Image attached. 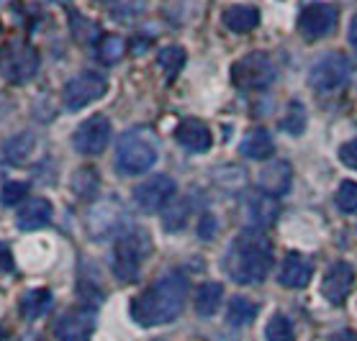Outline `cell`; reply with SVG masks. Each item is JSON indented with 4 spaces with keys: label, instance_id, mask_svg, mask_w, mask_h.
I'll use <instances>...</instances> for the list:
<instances>
[{
    "label": "cell",
    "instance_id": "cell-20",
    "mask_svg": "<svg viewBox=\"0 0 357 341\" xmlns=\"http://www.w3.org/2000/svg\"><path fill=\"white\" fill-rule=\"evenodd\" d=\"M52 303H54V295H52V290H47V287H36V290H29L21 298V316L26 318V321H36V318L47 316L49 308H52Z\"/></svg>",
    "mask_w": 357,
    "mask_h": 341
},
{
    "label": "cell",
    "instance_id": "cell-36",
    "mask_svg": "<svg viewBox=\"0 0 357 341\" xmlns=\"http://www.w3.org/2000/svg\"><path fill=\"white\" fill-rule=\"evenodd\" d=\"M340 162L349 170H357V138L347 141V144L340 149Z\"/></svg>",
    "mask_w": 357,
    "mask_h": 341
},
{
    "label": "cell",
    "instance_id": "cell-16",
    "mask_svg": "<svg viewBox=\"0 0 357 341\" xmlns=\"http://www.w3.org/2000/svg\"><path fill=\"white\" fill-rule=\"evenodd\" d=\"M311 277H314V262L309 257L291 252L283 260V267H280V285L283 287L301 290V287H306L311 283Z\"/></svg>",
    "mask_w": 357,
    "mask_h": 341
},
{
    "label": "cell",
    "instance_id": "cell-32",
    "mask_svg": "<svg viewBox=\"0 0 357 341\" xmlns=\"http://www.w3.org/2000/svg\"><path fill=\"white\" fill-rule=\"evenodd\" d=\"M283 129L288 131V134H293V136L303 134V129H306V111H303V106H301L298 100H293L291 108H288V116H285V121H283Z\"/></svg>",
    "mask_w": 357,
    "mask_h": 341
},
{
    "label": "cell",
    "instance_id": "cell-23",
    "mask_svg": "<svg viewBox=\"0 0 357 341\" xmlns=\"http://www.w3.org/2000/svg\"><path fill=\"white\" fill-rule=\"evenodd\" d=\"M224 303V287L219 283H206L198 287V295H195V310L198 316H213L216 310L221 308Z\"/></svg>",
    "mask_w": 357,
    "mask_h": 341
},
{
    "label": "cell",
    "instance_id": "cell-1",
    "mask_svg": "<svg viewBox=\"0 0 357 341\" xmlns=\"http://www.w3.org/2000/svg\"><path fill=\"white\" fill-rule=\"evenodd\" d=\"M188 295V277L180 269H170L131 303V318L139 326L170 324L183 313Z\"/></svg>",
    "mask_w": 357,
    "mask_h": 341
},
{
    "label": "cell",
    "instance_id": "cell-14",
    "mask_svg": "<svg viewBox=\"0 0 357 341\" xmlns=\"http://www.w3.org/2000/svg\"><path fill=\"white\" fill-rule=\"evenodd\" d=\"M96 328V316L93 310L88 308H75L67 310L65 316L59 318L57 326H54V333H57L59 341H85Z\"/></svg>",
    "mask_w": 357,
    "mask_h": 341
},
{
    "label": "cell",
    "instance_id": "cell-21",
    "mask_svg": "<svg viewBox=\"0 0 357 341\" xmlns=\"http://www.w3.org/2000/svg\"><path fill=\"white\" fill-rule=\"evenodd\" d=\"M239 152H242L247 159H268V157L273 154V136L268 134V129H252L250 134L242 138Z\"/></svg>",
    "mask_w": 357,
    "mask_h": 341
},
{
    "label": "cell",
    "instance_id": "cell-11",
    "mask_svg": "<svg viewBox=\"0 0 357 341\" xmlns=\"http://www.w3.org/2000/svg\"><path fill=\"white\" fill-rule=\"evenodd\" d=\"M111 141V121L106 116H90L88 121H82L77 131L73 134V146L77 154L96 157Z\"/></svg>",
    "mask_w": 357,
    "mask_h": 341
},
{
    "label": "cell",
    "instance_id": "cell-12",
    "mask_svg": "<svg viewBox=\"0 0 357 341\" xmlns=\"http://www.w3.org/2000/svg\"><path fill=\"white\" fill-rule=\"evenodd\" d=\"M172 195H175V180L167 177V175H155L134 190V200L144 213H157L167 208Z\"/></svg>",
    "mask_w": 357,
    "mask_h": 341
},
{
    "label": "cell",
    "instance_id": "cell-35",
    "mask_svg": "<svg viewBox=\"0 0 357 341\" xmlns=\"http://www.w3.org/2000/svg\"><path fill=\"white\" fill-rule=\"evenodd\" d=\"M144 10V0H119L111 13L116 18H131V16H139Z\"/></svg>",
    "mask_w": 357,
    "mask_h": 341
},
{
    "label": "cell",
    "instance_id": "cell-9",
    "mask_svg": "<svg viewBox=\"0 0 357 341\" xmlns=\"http://www.w3.org/2000/svg\"><path fill=\"white\" fill-rule=\"evenodd\" d=\"M39 70V54L29 44H8L0 51V74L13 85L29 82Z\"/></svg>",
    "mask_w": 357,
    "mask_h": 341
},
{
    "label": "cell",
    "instance_id": "cell-37",
    "mask_svg": "<svg viewBox=\"0 0 357 341\" xmlns=\"http://www.w3.org/2000/svg\"><path fill=\"white\" fill-rule=\"evenodd\" d=\"M213 234H216V221L213 216H206L201 221V239H213Z\"/></svg>",
    "mask_w": 357,
    "mask_h": 341
},
{
    "label": "cell",
    "instance_id": "cell-39",
    "mask_svg": "<svg viewBox=\"0 0 357 341\" xmlns=\"http://www.w3.org/2000/svg\"><path fill=\"white\" fill-rule=\"evenodd\" d=\"M0 267H10V257H8V249L0 244Z\"/></svg>",
    "mask_w": 357,
    "mask_h": 341
},
{
    "label": "cell",
    "instance_id": "cell-43",
    "mask_svg": "<svg viewBox=\"0 0 357 341\" xmlns=\"http://www.w3.org/2000/svg\"><path fill=\"white\" fill-rule=\"evenodd\" d=\"M0 31H3V24H0Z\"/></svg>",
    "mask_w": 357,
    "mask_h": 341
},
{
    "label": "cell",
    "instance_id": "cell-7",
    "mask_svg": "<svg viewBox=\"0 0 357 341\" xmlns=\"http://www.w3.org/2000/svg\"><path fill=\"white\" fill-rule=\"evenodd\" d=\"M231 80L242 90H260L273 85L275 80V65L265 51H252L247 57L236 59L231 67Z\"/></svg>",
    "mask_w": 357,
    "mask_h": 341
},
{
    "label": "cell",
    "instance_id": "cell-2",
    "mask_svg": "<svg viewBox=\"0 0 357 341\" xmlns=\"http://www.w3.org/2000/svg\"><path fill=\"white\" fill-rule=\"evenodd\" d=\"M273 267V244L262 231H244L227 252L224 269L239 285H257Z\"/></svg>",
    "mask_w": 357,
    "mask_h": 341
},
{
    "label": "cell",
    "instance_id": "cell-5",
    "mask_svg": "<svg viewBox=\"0 0 357 341\" xmlns=\"http://www.w3.org/2000/svg\"><path fill=\"white\" fill-rule=\"evenodd\" d=\"M152 252V244L146 239V234H139V231H129L123 236L119 246H116L114 254V272L121 283H134L139 277V269L146 262Z\"/></svg>",
    "mask_w": 357,
    "mask_h": 341
},
{
    "label": "cell",
    "instance_id": "cell-40",
    "mask_svg": "<svg viewBox=\"0 0 357 341\" xmlns=\"http://www.w3.org/2000/svg\"><path fill=\"white\" fill-rule=\"evenodd\" d=\"M332 341H357V339L352 336V333H342V336H334Z\"/></svg>",
    "mask_w": 357,
    "mask_h": 341
},
{
    "label": "cell",
    "instance_id": "cell-30",
    "mask_svg": "<svg viewBox=\"0 0 357 341\" xmlns=\"http://www.w3.org/2000/svg\"><path fill=\"white\" fill-rule=\"evenodd\" d=\"M73 190L80 198H90V195H96L98 190V175L93 167H82V170L75 172L73 177Z\"/></svg>",
    "mask_w": 357,
    "mask_h": 341
},
{
    "label": "cell",
    "instance_id": "cell-26",
    "mask_svg": "<svg viewBox=\"0 0 357 341\" xmlns=\"http://www.w3.org/2000/svg\"><path fill=\"white\" fill-rule=\"evenodd\" d=\"M257 303L250 301V298H242V295H236L229 301V308H227V316H229V324L234 326H250L255 318H257Z\"/></svg>",
    "mask_w": 357,
    "mask_h": 341
},
{
    "label": "cell",
    "instance_id": "cell-10",
    "mask_svg": "<svg viewBox=\"0 0 357 341\" xmlns=\"http://www.w3.org/2000/svg\"><path fill=\"white\" fill-rule=\"evenodd\" d=\"M337 21H340V10L334 8L332 3L317 0L298 13V31L306 41H317L329 36L337 29Z\"/></svg>",
    "mask_w": 357,
    "mask_h": 341
},
{
    "label": "cell",
    "instance_id": "cell-28",
    "mask_svg": "<svg viewBox=\"0 0 357 341\" xmlns=\"http://www.w3.org/2000/svg\"><path fill=\"white\" fill-rule=\"evenodd\" d=\"M265 339L268 341H293L296 339V328H293V321L283 313H275L270 318L268 326H265Z\"/></svg>",
    "mask_w": 357,
    "mask_h": 341
},
{
    "label": "cell",
    "instance_id": "cell-31",
    "mask_svg": "<svg viewBox=\"0 0 357 341\" xmlns=\"http://www.w3.org/2000/svg\"><path fill=\"white\" fill-rule=\"evenodd\" d=\"M337 208L342 213H355L357 211V182L355 180H344L337 190Z\"/></svg>",
    "mask_w": 357,
    "mask_h": 341
},
{
    "label": "cell",
    "instance_id": "cell-3",
    "mask_svg": "<svg viewBox=\"0 0 357 341\" xmlns=\"http://www.w3.org/2000/svg\"><path fill=\"white\" fill-rule=\"evenodd\" d=\"M160 157V144H157L155 134L144 126L129 129L119 138L116 146V170L121 175H144L146 170H152Z\"/></svg>",
    "mask_w": 357,
    "mask_h": 341
},
{
    "label": "cell",
    "instance_id": "cell-18",
    "mask_svg": "<svg viewBox=\"0 0 357 341\" xmlns=\"http://www.w3.org/2000/svg\"><path fill=\"white\" fill-rule=\"evenodd\" d=\"M52 216H54V211H52V203H49L47 198H31V200H26L18 208L16 226L21 231H36V228L49 226Z\"/></svg>",
    "mask_w": 357,
    "mask_h": 341
},
{
    "label": "cell",
    "instance_id": "cell-4",
    "mask_svg": "<svg viewBox=\"0 0 357 341\" xmlns=\"http://www.w3.org/2000/svg\"><path fill=\"white\" fill-rule=\"evenodd\" d=\"M85 226H88L90 239H96V241L123 239L131 228V216L119 198H103L88 211Z\"/></svg>",
    "mask_w": 357,
    "mask_h": 341
},
{
    "label": "cell",
    "instance_id": "cell-15",
    "mask_svg": "<svg viewBox=\"0 0 357 341\" xmlns=\"http://www.w3.org/2000/svg\"><path fill=\"white\" fill-rule=\"evenodd\" d=\"M175 138H178V144L185 152H193V154L208 152L213 144L211 129L203 121H198V118H185V121L180 123L178 129H175Z\"/></svg>",
    "mask_w": 357,
    "mask_h": 341
},
{
    "label": "cell",
    "instance_id": "cell-34",
    "mask_svg": "<svg viewBox=\"0 0 357 341\" xmlns=\"http://www.w3.org/2000/svg\"><path fill=\"white\" fill-rule=\"evenodd\" d=\"M26 193H29L26 182H8V185L3 187V193H0V200H3V205H16L24 200Z\"/></svg>",
    "mask_w": 357,
    "mask_h": 341
},
{
    "label": "cell",
    "instance_id": "cell-25",
    "mask_svg": "<svg viewBox=\"0 0 357 341\" xmlns=\"http://www.w3.org/2000/svg\"><path fill=\"white\" fill-rule=\"evenodd\" d=\"M33 146H36V138H33V134H18V136H13L10 141H6V146H3V157H6V162L10 164H24L29 157L33 154Z\"/></svg>",
    "mask_w": 357,
    "mask_h": 341
},
{
    "label": "cell",
    "instance_id": "cell-42",
    "mask_svg": "<svg viewBox=\"0 0 357 341\" xmlns=\"http://www.w3.org/2000/svg\"><path fill=\"white\" fill-rule=\"evenodd\" d=\"M0 341H6V328L0 326Z\"/></svg>",
    "mask_w": 357,
    "mask_h": 341
},
{
    "label": "cell",
    "instance_id": "cell-22",
    "mask_svg": "<svg viewBox=\"0 0 357 341\" xmlns=\"http://www.w3.org/2000/svg\"><path fill=\"white\" fill-rule=\"evenodd\" d=\"M278 219V203L275 198H270V195H255L250 200V221L255 223L257 228H268L273 226Z\"/></svg>",
    "mask_w": 357,
    "mask_h": 341
},
{
    "label": "cell",
    "instance_id": "cell-33",
    "mask_svg": "<svg viewBox=\"0 0 357 341\" xmlns=\"http://www.w3.org/2000/svg\"><path fill=\"white\" fill-rule=\"evenodd\" d=\"M73 31H75V39L82 41V44H93L100 36L98 26L93 21H88V18L77 16V13H73Z\"/></svg>",
    "mask_w": 357,
    "mask_h": 341
},
{
    "label": "cell",
    "instance_id": "cell-19",
    "mask_svg": "<svg viewBox=\"0 0 357 341\" xmlns=\"http://www.w3.org/2000/svg\"><path fill=\"white\" fill-rule=\"evenodd\" d=\"M260 24V10L250 3H239L224 10V26L234 33H250Z\"/></svg>",
    "mask_w": 357,
    "mask_h": 341
},
{
    "label": "cell",
    "instance_id": "cell-6",
    "mask_svg": "<svg viewBox=\"0 0 357 341\" xmlns=\"http://www.w3.org/2000/svg\"><path fill=\"white\" fill-rule=\"evenodd\" d=\"M349 72H352V67H349V59L344 54H340V51H326L311 67L309 82L317 93L329 95V93H337V90H342L347 85Z\"/></svg>",
    "mask_w": 357,
    "mask_h": 341
},
{
    "label": "cell",
    "instance_id": "cell-13",
    "mask_svg": "<svg viewBox=\"0 0 357 341\" xmlns=\"http://www.w3.org/2000/svg\"><path fill=\"white\" fill-rule=\"evenodd\" d=\"M355 287V267L347 262H334L332 267L326 269L324 283H321V292L332 306H342L347 301V295Z\"/></svg>",
    "mask_w": 357,
    "mask_h": 341
},
{
    "label": "cell",
    "instance_id": "cell-8",
    "mask_svg": "<svg viewBox=\"0 0 357 341\" xmlns=\"http://www.w3.org/2000/svg\"><path fill=\"white\" fill-rule=\"evenodd\" d=\"M108 93V80L98 72H82L75 74L73 80L67 82L65 90H62V103L70 113L80 111V108L96 103Z\"/></svg>",
    "mask_w": 357,
    "mask_h": 341
},
{
    "label": "cell",
    "instance_id": "cell-24",
    "mask_svg": "<svg viewBox=\"0 0 357 341\" xmlns=\"http://www.w3.org/2000/svg\"><path fill=\"white\" fill-rule=\"evenodd\" d=\"M185 62H188L185 49L178 47V44L162 47L160 49V54H157V65H160V70H162V74L167 77V80H175L180 70L185 67Z\"/></svg>",
    "mask_w": 357,
    "mask_h": 341
},
{
    "label": "cell",
    "instance_id": "cell-29",
    "mask_svg": "<svg viewBox=\"0 0 357 341\" xmlns=\"http://www.w3.org/2000/svg\"><path fill=\"white\" fill-rule=\"evenodd\" d=\"M123 51H126V44H123L121 36H103L98 44V57L106 65H116L123 57Z\"/></svg>",
    "mask_w": 357,
    "mask_h": 341
},
{
    "label": "cell",
    "instance_id": "cell-17",
    "mask_svg": "<svg viewBox=\"0 0 357 341\" xmlns=\"http://www.w3.org/2000/svg\"><path fill=\"white\" fill-rule=\"evenodd\" d=\"M291 180H293V170L291 164L285 162V159H273L268 167H262L260 170V190L270 198H275V195H283L288 193V187H291Z\"/></svg>",
    "mask_w": 357,
    "mask_h": 341
},
{
    "label": "cell",
    "instance_id": "cell-38",
    "mask_svg": "<svg viewBox=\"0 0 357 341\" xmlns=\"http://www.w3.org/2000/svg\"><path fill=\"white\" fill-rule=\"evenodd\" d=\"M347 41L352 47L357 49V16L352 18V24H349V31H347Z\"/></svg>",
    "mask_w": 357,
    "mask_h": 341
},
{
    "label": "cell",
    "instance_id": "cell-41",
    "mask_svg": "<svg viewBox=\"0 0 357 341\" xmlns=\"http://www.w3.org/2000/svg\"><path fill=\"white\" fill-rule=\"evenodd\" d=\"M98 3H103V6H108V8H114L119 0H98Z\"/></svg>",
    "mask_w": 357,
    "mask_h": 341
},
{
    "label": "cell",
    "instance_id": "cell-27",
    "mask_svg": "<svg viewBox=\"0 0 357 341\" xmlns=\"http://www.w3.org/2000/svg\"><path fill=\"white\" fill-rule=\"evenodd\" d=\"M188 216H190V205H188L185 200H178V203L167 205L162 213V228L170 231V234H178V231L185 228Z\"/></svg>",
    "mask_w": 357,
    "mask_h": 341
}]
</instances>
